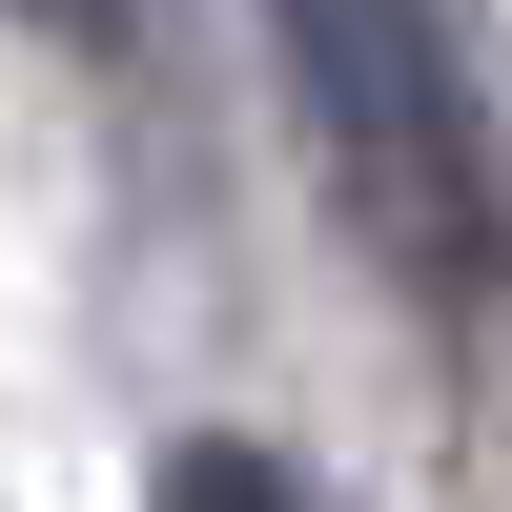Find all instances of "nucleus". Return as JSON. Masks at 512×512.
<instances>
[{"label":"nucleus","mask_w":512,"mask_h":512,"mask_svg":"<svg viewBox=\"0 0 512 512\" xmlns=\"http://www.w3.org/2000/svg\"><path fill=\"white\" fill-rule=\"evenodd\" d=\"M267 21H287V103H308L369 267L431 287V308H472V287L512 267V185H492V123H472L451 21L431 0H267Z\"/></svg>","instance_id":"nucleus-1"},{"label":"nucleus","mask_w":512,"mask_h":512,"mask_svg":"<svg viewBox=\"0 0 512 512\" xmlns=\"http://www.w3.org/2000/svg\"><path fill=\"white\" fill-rule=\"evenodd\" d=\"M164 512H308V472L246 451V431H185V451H164Z\"/></svg>","instance_id":"nucleus-2"},{"label":"nucleus","mask_w":512,"mask_h":512,"mask_svg":"<svg viewBox=\"0 0 512 512\" xmlns=\"http://www.w3.org/2000/svg\"><path fill=\"white\" fill-rule=\"evenodd\" d=\"M21 21H62V41H123V0H21Z\"/></svg>","instance_id":"nucleus-3"}]
</instances>
